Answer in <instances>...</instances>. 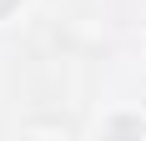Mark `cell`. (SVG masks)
<instances>
[{
  "mask_svg": "<svg viewBox=\"0 0 146 141\" xmlns=\"http://www.w3.org/2000/svg\"><path fill=\"white\" fill-rule=\"evenodd\" d=\"M15 5H20V0H0V15H10V10H15Z\"/></svg>",
  "mask_w": 146,
  "mask_h": 141,
  "instance_id": "1",
  "label": "cell"
}]
</instances>
